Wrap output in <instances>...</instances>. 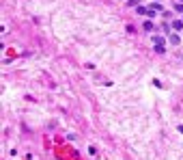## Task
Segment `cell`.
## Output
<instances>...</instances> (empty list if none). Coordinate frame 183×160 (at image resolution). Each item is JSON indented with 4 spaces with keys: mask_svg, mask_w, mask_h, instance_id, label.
Wrapping results in <instances>:
<instances>
[{
    "mask_svg": "<svg viewBox=\"0 0 183 160\" xmlns=\"http://www.w3.org/2000/svg\"><path fill=\"white\" fill-rule=\"evenodd\" d=\"M168 39H170V43H173V46H179V43H181V37H179V32H170V35H168Z\"/></svg>",
    "mask_w": 183,
    "mask_h": 160,
    "instance_id": "cell-3",
    "label": "cell"
},
{
    "mask_svg": "<svg viewBox=\"0 0 183 160\" xmlns=\"http://www.w3.org/2000/svg\"><path fill=\"white\" fill-rule=\"evenodd\" d=\"M136 13L138 15H147L149 13V7H136Z\"/></svg>",
    "mask_w": 183,
    "mask_h": 160,
    "instance_id": "cell-6",
    "label": "cell"
},
{
    "mask_svg": "<svg viewBox=\"0 0 183 160\" xmlns=\"http://www.w3.org/2000/svg\"><path fill=\"white\" fill-rule=\"evenodd\" d=\"M153 46H155V52H159V54H164L166 52V41H164V37H153Z\"/></svg>",
    "mask_w": 183,
    "mask_h": 160,
    "instance_id": "cell-1",
    "label": "cell"
},
{
    "mask_svg": "<svg viewBox=\"0 0 183 160\" xmlns=\"http://www.w3.org/2000/svg\"><path fill=\"white\" fill-rule=\"evenodd\" d=\"M162 4H159V2H151V4H149V13H147V18H153V15H157V13H162Z\"/></svg>",
    "mask_w": 183,
    "mask_h": 160,
    "instance_id": "cell-2",
    "label": "cell"
},
{
    "mask_svg": "<svg viewBox=\"0 0 183 160\" xmlns=\"http://www.w3.org/2000/svg\"><path fill=\"white\" fill-rule=\"evenodd\" d=\"M175 11L177 13H183V2H175Z\"/></svg>",
    "mask_w": 183,
    "mask_h": 160,
    "instance_id": "cell-7",
    "label": "cell"
},
{
    "mask_svg": "<svg viewBox=\"0 0 183 160\" xmlns=\"http://www.w3.org/2000/svg\"><path fill=\"white\" fill-rule=\"evenodd\" d=\"M170 28H173L175 32H179V30H183V20H175L173 24H170Z\"/></svg>",
    "mask_w": 183,
    "mask_h": 160,
    "instance_id": "cell-4",
    "label": "cell"
},
{
    "mask_svg": "<svg viewBox=\"0 0 183 160\" xmlns=\"http://www.w3.org/2000/svg\"><path fill=\"white\" fill-rule=\"evenodd\" d=\"M153 28H155V26H153V22H151V20H147L145 24H142V30H147V32H151Z\"/></svg>",
    "mask_w": 183,
    "mask_h": 160,
    "instance_id": "cell-5",
    "label": "cell"
}]
</instances>
